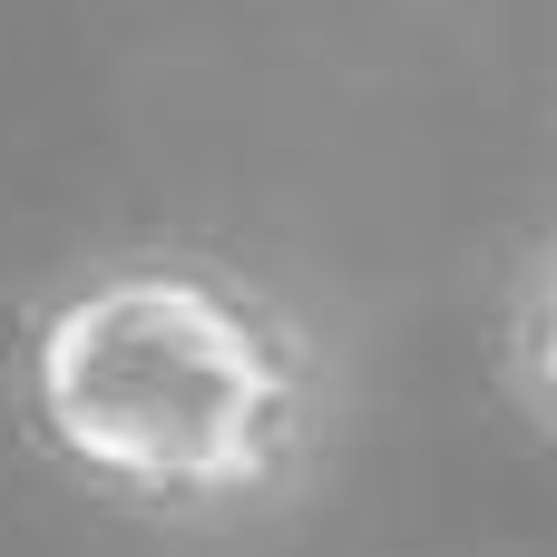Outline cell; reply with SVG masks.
Wrapping results in <instances>:
<instances>
[{"mask_svg": "<svg viewBox=\"0 0 557 557\" xmlns=\"http://www.w3.org/2000/svg\"><path fill=\"white\" fill-rule=\"evenodd\" d=\"M10 411L78 499L166 539H235L323 480L343 372L255 264L137 235L29 294Z\"/></svg>", "mask_w": 557, "mask_h": 557, "instance_id": "1", "label": "cell"}, {"mask_svg": "<svg viewBox=\"0 0 557 557\" xmlns=\"http://www.w3.org/2000/svg\"><path fill=\"white\" fill-rule=\"evenodd\" d=\"M499 372H509V401L519 421L557 441V235L519 264L509 284V323H499Z\"/></svg>", "mask_w": 557, "mask_h": 557, "instance_id": "2", "label": "cell"}]
</instances>
